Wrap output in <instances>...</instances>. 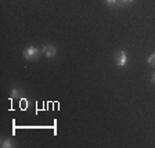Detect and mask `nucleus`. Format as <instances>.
<instances>
[{
  "mask_svg": "<svg viewBox=\"0 0 155 148\" xmlns=\"http://www.w3.org/2000/svg\"><path fill=\"white\" fill-rule=\"evenodd\" d=\"M37 56H39V50L33 46H29L24 51V57L27 60H35V58H37Z\"/></svg>",
  "mask_w": 155,
  "mask_h": 148,
  "instance_id": "f257e3e1",
  "label": "nucleus"
},
{
  "mask_svg": "<svg viewBox=\"0 0 155 148\" xmlns=\"http://www.w3.org/2000/svg\"><path fill=\"white\" fill-rule=\"evenodd\" d=\"M115 63L118 66H125L126 63H128V56H126V53L123 51V50H121V51H118L115 56Z\"/></svg>",
  "mask_w": 155,
  "mask_h": 148,
  "instance_id": "f03ea898",
  "label": "nucleus"
},
{
  "mask_svg": "<svg viewBox=\"0 0 155 148\" xmlns=\"http://www.w3.org/2000/svg\"><path fill=\"white\" fill-rule=\"evenodd\" d=\"M57 53V49L54 46H51V44H47V46L43 47V54L46 57H49V58H51V57H54Z\"/></svg>",
  "mask_w": 155,
  "mask_h": 148,
  "instance_id": "7ed1b4c3",
  "label": "nucleus"
},
{
  "mask_svg": "<svg viewBox=\"0 0 155 148\" xmlns=\"http://www.w3.org/2000/svg\"><path fill=\"white\" fill-rule=\"evenodd\" d=\"M2 147H3V148L13 147V144H11V140H8V138H7V140H3V141H2Z\"/></svg>",
  "mask_w": 155,
  "mask_h": 148,
  "instance_id": "20e7f679",
  "label": "nucleus"
},
{
  "mask_svg": "<svg viewBox=\"0 0 155 148\" xmlns=\"http://www.w3.org/2000/svg\"><path fill=\"white\" fill-rule=\"evenodd\" d=\"M148 64H150V65H155V54L150 56V58H148Z\"/></svg>",
  "mask_w": 155,
  "mask_h": 148,
  "instance_id": "39448f33",
  "label": "nucleus"
},
{
  "mask_svg": "<svg viewBox=\"0 0 155 148\" xmlns=\"http://www.w3.org/2000/svg\"><path fill=\"white\" fill-rule=\"evenodd\" d=\"M11 97H13V98H17V97H18V92H17V89H11Z\"/></svg>",
  "mask_w": 155,
  "mask_h": 148,
  "instance_id": "423d86ee",
  "label": "nucleus"
},
{
  "mask_svg": "<svg viewBox=\"0 0 155 148\" xmlns=\"http://www.w3.org/2000/svg\"><path fill=\"white\" fill-rule=\"evenodd\" d=\"M107 4H109V6H115L116 4V0H105Z\"/></svg>",
  "mask_w": 155,
  "mask_h": 148,
  "instance_id": "0eeeda50",
  "label": "nucleus"
},
{
  "mask_svg": "<svg viewBox=\"0 0 155 148\" xmlns=\"http://www.w3.org/2000/svg\"><path fill=\"white\" fill-rule=\"evenodd\" d=\"M21 107H22V108H25V107H27V102L22 101V102H21Z\"/></svg>",
  "mask_w": 155,
  "mask_h": 148,
  "instance_id": "6e6552de",
  "label": "nucleus"
},
{
  "mask_svg": "<svg viewBox=\"0 0 155 148\" xmlns=\"http://www.w3.org/2000/svg\"><path fill=\"white\" fill-rule=\"evenodd\" d=\"M122 2H123V3H132L133 0H122Z\"/></svg>",
  "mask_w": 155,
  "mask_h": 148,
  "instance_id": "1a4fd4ad",
  "label": "nucleus"
},
{
  "mask_svg": "<svg viewBox=\"0 0 155 148\" xmlns=\"http://www.w3.org/2000/svg\"><path fill=\"white\" fill-rule=\"evenodd\" d=\"M152 83H155V75L152 76Z\"/></svg>",
  "mask_w": 155,
  "mask_h": 148,
  "instance_id": "9d476101",
  "label": "nucleus"
}]
</instances>
